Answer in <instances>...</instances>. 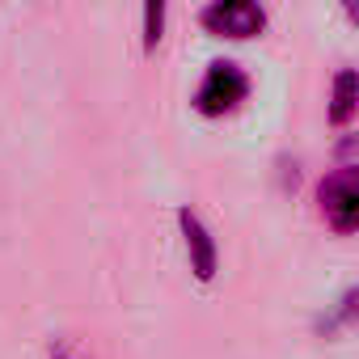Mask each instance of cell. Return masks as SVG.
<instances>
[{"instance_id":"obj_4","label":"cell","mask_w":359,"mask_h":359,"mask_svg":"<svg viewBox=\"0 0 359 359\" xmlns=\"http://www.w3.org/2000/svg\"><path fill=\"white\" fill-rule=\"evenodd\" d=\"M177 229H182V237H187L191 271H195L203 283H212V279H216V241H212L208 224H203L191 208H182V212H177Z\"/></svg>"},{"instance_id":"obj_3","label":"cell","mask_w":359,"mask_h":359,"mask_svg":"<svg viewBox=\"0 0 359 359\" xmlns=\"http://www.w3.org/2000/svg\"><path fill=\"white\" fill-rule=\"evenodd\" d=\"M203 26L220 39H254L266 26V9L254 0H216L203 9Z\"/></svg>"},{"instance_id":"obj_1","label":"cell","mask_w":359,"mask_h":359,"mask_svg":"<svg viewBox=\"0 0 359 359\" xmlns=\"http://www.w3.org/2000/svg\"><path fill=\"white\" fill-rule=\"evenodd\" d=\"M245 93H250V76H245V68L233 64V60H216V64L208 68L199 93H195V106H199V114L216 118V114L237 110V106L245 102Z\"/></svg>"},{"instance_id":"obj_2","label":"cell","mask_w":359,"mask_h":359,"mask_svg":"<svg viewBox=\"0 0 359 359\" xmlns=\"http://www.w3.org/2000/svg\"><path fill=\"white\" fill-rule=\"evenodd\" d=\"M317 199H321V212H325L334 233H342V237L355 233V224H359V173H355V165L334 169L321 182Z\"/></svg>"},{"instance_id":"obj_8","label":"cell","mask_w":359,"mask_h":359,"mask_svg":"<svg viewBox=\"0 0 359 359\" xmlns=\"http://www.w3.org/2000/svg\"><path fill=\"white\" fill-rule=\"evenodd\" d=\"M55 359H72V355H55Z\"/></svg>"},{"instance_id":"obj_5","label":"cell","mask_w":359,"mask_h":359,"mask_svg":"<svg viewBox=\"0 0 359 359\" xmlns=\"http://www.w3.org/2000/svg\"><path fill=\"white\" fill-rule=\"evenodd\" d=\"M351 110H355V72H351V68H342V72L334 76L330 118H334V123H346V118H351Z\"/></svg>"},{"instance_id":"obj_6","label":"cell","mask_w":359,"mask_h":359,"mask_svg":"<svg viewBox=\"0 0 359 359\" xmlns=\"http://www.w3.org/2000/svg\"><path fill=\"white\" fill-rule=\"evenodd\" d=\"M161 26H165V5H144V47L148 51H156Z\"/></svg>"},{"instance_id":"obj_7","label":"cell","mask_w":359,"mask_h":359,"mask_svg":"<svg viewBox=\"0 0 359 359\" xmlns=\"http://www.w3.org/2000/svg\"><path fill=\"white\" fill-rule=\"evenodd\" d=\"M351 313H355V292H346V296L338 300V313H334V317H325V321H321V330H325V334H330V330H338Z\"/></svg>"}]
</instances>
